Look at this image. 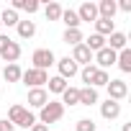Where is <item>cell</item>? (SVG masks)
Returning a JSON list of instances; mask_svg holds the SVG:
<instances>
[{
  "label": "cell",
  "instance_id": "1",
  "mask_svg": "<svg viewBox=\"0 0 131 131\" xmlns=\"http://www.w3.org/2000/svg\"><path fill=\"white\" fill-rule=\"evenodd\" d=\"M62 116H64V105H62L59 100H49V103L41 108V113H39V121L46 126V123H57Z\"/></svg>",
  "mask_w": 131,
  "mask_h": 131
},
{
  "label": "cell",
  "instance_id": "2",
  "mask_svg": "<svg viewBox=\"0 0 131 131\" xmlns=\"http://www.w3.org/2000/svg\"><path fill=\"white\" fill-rule=\"evenodd\" d=\"M31 62H34V70H44L46 72L51 64H57V57H54L51 49H36L31 54Z\"/></svg>",
  "mask_w": 131,
  "mask_h": 131
},
{
  "label": "cell",
  "instance_id": "3",
  "mask_svg": "<svg viewBox=\"0 0 131 131\" xmlns=\"http://www.w3.org/2000/svg\"><path fill=\"white\" fill-rule=\"evenodd\" d=\"M21 80L34 90V88H44V85L49 82V75H46L44 70H34V67H31V70H26V72L21 75Z\"/></svg>",
  "mask_w": 131,
  "mask_h": 131
},
{
  "label": "cell",
  "instance_id": "4",
  "mask_svg": "<svg viewBox=\"0 0 131 131\" xmlns=\"http://www.w3.org/2000/svg\"><path fill=\"white\" fill-rule=\"evenodd\" d=\"M116 51L113 49H108V46H103L100 51H95L93 54V59H95V67L98 70H108V67H113V64H116Z\"/></svg>",
  "mask_w": 131,
  "mask_h": 131
},
{
  "label": "cell",
  "instance_id": "5",
  "mask_svg": "<svg viewBox=\"0 0 131 131\" xmlns=\"http://www.w3.org/2000/svg\"><path fill=\"white\" fill-rule=\"evenodd\" d=\"M105 90H108V100H116V103H121V100L128 95V85H126L123 80H111V82L105 85Z\"/></svg>",
  "mask_w": 131,
  "mask_h": 131
},
{
  "label": "cell",
  "instance_id": "6",
  "mask_svg": "<svg viewBox=\"0 0 131 131\" xmlns=\"http://www.w3.org/2000/svg\"><path fill=\"white\" fill-rule=\"evenodd\" d=\"M77 67L80 64H93V51L85 46V44H77V46H72V57H70Z\"/></svg>",
  "mask_w": 131,
  "mask_h": 131
},
{
  "label": "cell",
  "instance_id": "7",
  "mask_svg": "<svg viewBox=\"0 0 131 131\" xmlns=\"http://www.w3.org/2000/svg\"><path fill=\"white\" fill-rule=\"evenodd\" d=\"M57 67H59V77H62V80H70V77H75V75L80 72V67H77L70 57H62V59L57 62Z\"/></svg>",
  "mask_w": 131,
  "mask_h": 131
},
{
  "label": "cell",
  "instance_id": "8",
  "mask_svg": "<svg viewBox=\"0 0 131 131\" xmlns=\"http://www.w3.org/2000/svg\"><path fill=\"white\" fill-rule=\"evenodd\" d=\"M75 13H77L80 23H95V21H98V8H95V3H82L80 10H75Z\"/></svg>",
  "mask_w": 131,
  "mask_h": 131
},
{
  "label": "cell",
  "instance_id": "9",
  "mask_svg": "<svg viewBox=\"0 0 131 131\" xmlns=\"http://www.w3.org/2000/svg\"><path fill=\"white\" fill-rule=\"evenodd\" d=\"M46 103H49V93H46L44 88L28 90V105H31V108H44Z\"/></svg>",
  "mask_w": 131,
  "mask_h": 131
},
{
  "label": "cell",
  "instance_id": "10",
  "mask_svg": "<svg viewBox=\"0 0 131 131\" xmlns=\"http://www.w3.org/2000/svg\"><path fill=\"white\" fill-rule=\"evenodd\" d=\"M100 116H103L105 121L118 118V116H121V103H116V100H105V103H100Z\"/></svg>",
  "mask_w": 131,
  "mask_h": 131
},
{
  "label": "cell",
  "instance_id": "11",
  "mask_svg": "<svg viewBox=\"0 0 131 131\" xmlns=\"http://www.w3.org/2000/svg\"><path fill=\"white\" fill-rule=\"evenodd\" d=\"M0 57H3V62H5V64H18V57H21V44H18V41H10Z\"/></svg>",
  "mask_w": 131,
  "mask_h": 131
},
{
  "label": "cell",
  "instance_id": "12",
  "mask_svg": "<svg viewBox=\"0 0 131 131\" xmlns=\"http://www.w3.org/2000/svg\"><path fill=\"white\" fill-rule=\"evenodd\" d=\"M98 8V18H108V21H113V16H116V0H100V3L95 5Z\"/></svg>",
  "mask_w": 131,
  "mask_h": 131
},
{
  "label": "cell",
  "instance_id": "13",
  "mask_svg": "<svg viewBox=\"0 0 131 131\" xmlns=\"http://www.w3.org/2000/svg\"><path fill=\"white\" fill-rule=\"evenodd\" d=\"M59 103H62V105H70V108H72V105H80V88H70V85H67V90L62 93V100H59Z\"/></svg>",
  "mask_w": 131,
  "mask_h": 131
},
{
  "label": "cell",
  "instance_id": "14",
  "mask_svg": "<svg viewBox=\"0 0 131 131\" xmlns=\"http://www.w3.org/2000/svg\"><path fill=\"white\" fill-rule=\"evenodd\" d=\"M108 41H111V44H105V46H108V49H113L116 54L126 49V34H121V31H113V34L108 36Z\"/></svg>",
  "mask_w": 131,
  "mask_h": 131
},
{
  "label": "cell",
  "instance_id": "15",
  "mask_svg": "<svg viewBox=\"0 0 131 131\" xmlns=\"http://www.w3.org/2000/svg\"><path fill=\"white\" fill-rule=\"evenodd\" d=\"M16 13L18 10H26V13H36L41 5H39V0H13V5H10Z\"/></svg>",
  "mask_w": 131,
  "mask_h": 131
},
{
  "label": "cell",
  "instance_id": "16",
  "mask_svg": "<svg viewBox=\"0 0 131 131\" xmlns=\"http://www.w3.org/2000/svg\"><path fill=\"white\" fill-rule=\"evenodd\" d=\"M113 31H116L113 21H108V18H98V21H95V34H98V36L105 39V36H111Z\"/></svg>",
  "mask_w": 131,
  "mask_h": 131
},
{
  "label": "cell",
  "instance_id": "17",
  "mask_svg": "<svg viewBox=\"0 0 131 131\" xmlns=\"http://www.w3.org/2000/svg\"><path fill=\"white\" fill-rule=\"evenodd\" d=\"M98 103V90L95 88H80V105H95Z\"/></svg>",
  "mask_w": 131,
  "mask_h": 131
},
{
  "label": "cell",
  "instance_id": "18",
  "mask_svg": "<svg viewBox=\"0 0 131 131\" xmlns=\"http://www.w3.org/2000/svg\"><path fill=\"white\" fill-rule=\"evenodd\" d=\"M26 113H28V108H23V105H10V111H8V121H10L13 126H21V121L26 118Z\"/></svg>",
  "mask_w": 131,
  "mask_h": 131
},
{
  "label": "cell",
  "instance_id": "19",
  "mask_svg": "<svg viewBox=\"0 0 131 131\" xmlns=\"http://www.w3.org/2000/svg\"><path fill=\"white\" fill-rule=\"evenodd\" d=\"M21 75H23V70L18 64H5V70H3L5 82H21Z\"/></svg>",
  "mask_w": 131,
  "mask_h": 131
},
{
  "label": "cell",
  "instance_id": "20",
  "mask_svg": "<svg viewBox=\"0 0 131 131\" xmlns=\"http://www.w3.org/2000/svg\"><path fill=\"white\" fill-rule=\"evenodd\" d=\"M62 41L70 44V46H77V44H82V31L80 28H67L64 36H62Z\"/></svg>",
  "mask_w": 131,
  "mask_h": 131
},
{
  "label": "cell",
  "instance_id": "21",
  "mask_svg": "<svg viewBox=\"0 0 131 131\" xmlns=\"http://www.w3.org/2000/svg\"><path fill=\"white\" fill-rule=\"evenodd\" d=\"M116 64L121 67V72H131V49L126 46L123 51H118V57H116Z\"/></svg>",
  "mask_w": 131,
  "mask_h": 131
},
{
  "label": "cell",
  "instance_id": "22",
  "mask_svg": "<svg viewBox=\"0 0 131 131\" xmlns=\"http://www.w3.org/2000/svg\"><path fill=\"white\" fill-rule=\"evenodd\" d=\"M16 28H18V36H21V39H31V36L36 34V23H34V21H18Z\"/></svg>",
  "mask_w": 131,
  "mask_h": 131
},
{
  "label": "cell",
  "instance_id": "23",
  "mask_svg": "<svg viewBox=\"0 0 131 131\" xmlns=\"http://www.w3.org/2000/svg\"><path fill=\"white\" fill-rule=\"evenodd\" d=\"M64 26H67V28H80V18H77V13L75 10H62V18H59Z\"/></svg>",
  "mask_w": 131,
  "mask_h": 131
},
{
  "label": "cell",
  "instance_id": "24",
  "mask_svg": "<svg viewBox=\"0 0 131 131\" xmlns=\"http://www.w3.org/2000/svg\"><path fill=\"white\" fill-rule=\"evenodd\" d=\"M46 85H49V93H54V95H62L64 90H67V80H62L59 75H57V77H49Z\"/></svg>",
  "mask_w": 131,
  "mask_h": 131
},
{
  "label": "cell",
  "instance_id": "25",
  "mask_svg": "<svg viewBox=\"0 0 131 131\" xmlns=\"http://www.w3.org/2000/svg\"><path fill=\"white\" fill-rule=\"evenodd\" d=\"M18 13L13 10V8H5L3 13H0V23H3V26H18Z\"/></svg>",
  "mask_w": 131,
  "mask_h": 131
},
{
  "label": "cell",
  "instance_id": "26",
  "mask_svg": "<svg viewBox=\"0 0 131 131\" xmlns=\"http://www.w3.org/2000/svg\"><path fill=\"white\" fill-rule=\"evenodd\" d=\"M62 10H64V8H62L59 3H46V5H44V13H46L49 21H59V18H62Z\"/></svg>",
  "mask_w": 131,
  "mask_h": 131
},
{
  "label": "cell",
  "instance_id": "27",
  "mask_svg": "<svg viewBox=\"0 0 131 131\" xmlns=\"http://www.w3.org/2000/svg\"><path fill=\"white\" fill-rule=\"evenodd\" d=\"M82 41H85V46H88L93 54H95V51H100V49L105 46V39H103V36H98V34H93L90 39H82Z\"/></svg>",
  "mask_w": 131,
  "mask_h": 131
},
{
  "label": "cell",
  "instance_id": "28",
  "mask_svg": "<svg viewBox=\"0 0 131 131\" xmlns=\"http://www.w3.org/2000/svg\"><path fill=\"white\" fill-rule=\"evenodd\" d=\"M95 72H98V67H95V64H85V67L80 70V77H82L85 88H90V85H93V77H95Z\"/></svg>",
  "mask_w": 131,
  "mask_h": 131
},
{
  "label": "cell",
  "instance_id": "29",
  "mask_svg": "<svg viewBox=\"0 0 131 131\" xmlns=\"http://www.w3.org/2000/svg\"><path fill=\"white\" fill-rule=\"evenodd\" d=\"M108 82H111V75H108L105 70H98V72H95V77H93V85H90V88H95V90H98V88H105Z\"/></svg>",
  "mask_w": 131,
  "mask_h": 131
},
{
  "label": "cell",
  "instance_id": "30",
  "mask_svg": "<svg viewBox=\"0 0 131 131\" xmlns=\"http://www.w3.org/2000/svg\"><path fill=\"white\" fill-rule=\"evenodd\" d=\"M75 131H95V121L93 118H80L77 126H75Z\"/></svg>",
  "mask_w": 131,
  "mask_h": 131
},
{
  "label": "cell",
  "instance_id": "31",
  "mask_svg": "<svg viewBox=\"0 0 131 131\" xmlns=\"http://www.w3.org/2000/svg\"><path fill=\"white\" fill-rule=\"evenodd\" d=\"M34 123H36V116H34V113H31V111H28V113H26V118H23V121H21V126H23V128H31V126H34Z\"/></svg>",
  "mask_w": 131,
  "mask_h": 131
},
{
  "label": "cell",
  "instance_id": "32",
  "mask_svg": "<svg viewBox=\"0 0 131 131\" xmlns=\"http://www.w3.org/2000/svg\"><path fill=\"white\" fill-rule=\"evenodd\" d=\"M10 41H13L10 36H5V34H0V54H3V51H5V46H8Z\"/></svg>",
  "mask_w": 131,
  "mask_h": 131
},
{
  "label": "cell",
  "instance_id": "33",
  "mask_svg": "<svg viewBox=\"0 0 131 131\" xmlns=\"http://www.w3.org/2000/svg\"><path fill=\"white\" fill-rule=\"evenodd\" d=\"M116 8H121L123 13H131V0H121V3H116Z\"/></svg>",
  "mask_w": 131,
  "mask_h": 131
},
{
  "label": "cell",
  "instance_id": "34",
  "mask_svg": "<svg viewBox=\"0 0 131 131\" xmlns=\"http://www.w3.org/2000/svg\"><path fill=\"white\" fill-rule=\"evenodd\" d=\"M28 131H49V126H44V123H34Z\"/></svg>",
  "mask_w": 131,
  "mask_h": 131
},
{
  "label": "cell",
  "instance_id": "35",
  "mask_svg": "<svg viewBox=\"0 0 131 131\" xmlns=\"http://www.w3.org/2000/svg\"><path fill=\"white\" fill-rule=\"evenodd\" d=\"M0 126H3V131H13V128H16L10 121H0Z\"/></svg>",
  "mask_w": 131,
  "mask_h": 131
},
{
  "label": "cell",
  "instance_id": "36",
  "mask_svg": "<svg viewBox=\"0 0 131 131\" xmlns=\"http://www.w3.org/2000/svg\"><path fill=\"white\" fill-rule=\"evenodd\" d=\"M121 131H131V123H123V128Z\"/></svg>",
  "mask_w": 131,
  "mask_h": 131
},
{
  "label": "cell",
  "instance_id": "37",
  "mask_svg": "<svg viewBox=\"0 0 131 131\" xmlns=\"http://www.w3.org/2000/svg\"><path fill=\"white\" fill-rule=\"evenodd\" d=\"M0 131H3V126H0Z\"/></svg>",
  "mask_w": 131,
  "mask_h": 131
},
{
  "label": "cell",
  "instance_id": "38",
  "mask_svg": "<svg viewBox=\"0 0 131 131\" xmlns=\"http://www.w3.org/2000/svg\"><path fill=\"white\" fill-rule=\"evenodd\" d=\"M0 28H3V23H0Z\"/></svg>",
  "mask_w": 131,
  "mask_h": 131
}]
</instances>
